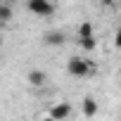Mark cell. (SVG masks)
<instances>
[{
    "label": "cell",
    "mask_w": 121,
    "mask_h": 121,
    "mask_svg": "<svg viewBox=\"0 0 121 121\" xmlns=\"http://www.w3.org/2000/svg\"><path fill=\"white\" fill-rule=\"evenodd\" d=\"M67 71L74 78H88V76L95 74V64L86 55H74V57H69V62H67Z\"/></svg>",
    "instance_id": "obj_1"
},
{
    "label": "cell",
    "mask_w": 121,
    "mask_h": 121,
    "mask_svg": "<svg viewBox=\"0 0 121 121\" xmlns=\"http://www.w3.org/2000/svg\"><path fill=\"white\" fill-rule=\"evenodd\" d=\"M26 10L36 17H50L55 12V3L52 0H26Z\"/></svg>",
    "instance_id": "obj_2"
},
{
    "label": "cell",
    "mask_w": 121,
    "mask_h": 121,
    "mask_svg": "<svg viewBox=\"0 0 121 121\" xmlns=\"http://www.w3.org/2000/svg\"><path fill=\"white\" fill-rule=\"evenodd\" d=\"M48 114H50L55 121H67V119L71 116V104H69V102H64V100L52 102V104H50V109H48Z\"/></svg>",
    "instance_id": "obj_3"
},
{
    "label": "cell",
    "mask_w": 121,
    "mask_h": 121,
    "mask_svg": "<svg viewBox=\"0 0 121 121\" xmlns=\"http://www.w3.org/2000/svg\"><path fill=\"white\" fill-rule=\"evenodd\" d=\"M26 81H29L31 88H45V83H48V74H45L43 69H31V71L26 74Z\"/></svg>",
    "instance_id": "obj_4"
},
{
    "label": "cell",
    "mask_w": 121,
    "mask_h": 121,
    "mask_svg": "<svg viewBox=\"0 0 121 121\" xmlns=\"http://www.w3.org/2000/svg\"><path fill=\"white\" fill-rule=\"evenodd\" d=\"M97 109H100V104H97V100H95V97L86 95V97L81 100V114H83L86 119H93V116L97 114Z\"/></svg>",
    "instance_id": "obj_5"
},
{
    "label": "cell",
    "mask_w": 121,
    "mask_h": 121,
    "mask_svg": "<svg viewBox=\"0 0 121 121\" xmlns=\"http://www.w3.org/2000/svg\"><path fill=\"white\" fill-rule=\"evenodd\" d=\"M43 40H45L48 45L57 48V45H64V40H67V38H64V33H62V31H48Z\"/></svg>",
    "instance_id": "obj_6"
},
{
    "label": "cell",
    "mask_w": 121,
    "mask_h": 121,
    "mask_svg": "<svg viewBox=\"0 0 121 121\" xmlns=\"http://www.w3.org/2000/svg\"><path fill=\"white\" fill-rule=\"evenodd\" d=\"M76 36H78V40H81V38H93V36H95L93 24H90V22H81V24L76 26Z\"/></svg>",
    "instance_id": "obj_7"
},
{
    "label": "cell",
    "mask_w": 121,
    "mask_h": 121,
    "mask_svg": "<svg viewBox=\"0 0 121 121\" xmlns=\"http://www.w3.org/2000/svg\"><path fill=\"white\" fill-rule=\"evenodd\" d=\"M12 17H14V12H12V5H10V3H0V24H7V22H12Z\"/></svg>",
    "instance_id": "obj_8"
},
{
    "label": "cell",
    "mask_w": 121,
    "mask_h": 121,
    "mask_svg": "<svg viewBox=\"0 0 121 121\" xmlns=\"http://www.w3.org/2000/svg\"><path fill=\"white\" fill-rule=\"evenodd\" d=\"M78 45H81V50H83V52H93V50L97 48V40H95V36H93V38H81V40H78Z\"/></svg>",
    "instance_id": "obj_9"
},
{
    "label": "cell",
    "mask_w": 121,
    "mask_h": 121,
    "mask_svg": "<svg viewBox=\"0 0 121 121\" xmlns=\"http://www.w3.org/2000/svg\"><path fill=\"white\" fill-rule=\"evenodd\" d=\"M114 48L116 50H121V26L116 29V33H114Z\"/></svg>",
    "instance_id": "obj_10"
},
{
    "label": "cell",
    "mask_w": 121,
    "mask_h": 121,
    "mask_svg": "<svg viewBox=\"0 0 121 121\" xmlns=\"http://www.w3.org/2000/svg\"><path fill=\"white\" fill-rule=\"evenodd\" d=\"M36 121H55V119H52V116H50V114H48V112H45V114H40V116H38V119H36Z\"/></svg>",
    "instance_id": "obj_11"
},
{
    "label": "cell",
    "mask_w": 121,
    "mask_h": 121,
    "mask_svg": "<svg viewBox=\"0 0 121 121\" xmlns=\"http://www.w3.org/2000/svg\"><path fill=\"white\" fill-rule=\"evenodd\" d=\"M100 5H104V7H112V5H114V0H100Z\"/></svg>",
    "instance_id": "obj_12"
},
{
    "label": "cell",
    "mask_w": 121,
    "mask_h": 121,
    "mask_svg": "<svg viewBox=\"0 0 121 121\" xmlns=\"http://www.w3.org/2000/svg\"><path fill=\"white\" fill-rule=\"evenodd\" d=\"M0 48H3V36H0Z\"/></svg>",
    "instance_id": "obj_13"
},
{
    "label": "cell",
    "mask_w": 121,
    "mask_h": 121,
    "mask_svg": "<svg viewBox=\"0 0 121 121\" xmlns=\"http://www.w3.org/2000/svg\"><path fill=\"white\" fill-rule=\"evenodd\" d=\"M3 3H12V0H3Z\"/></svg>",
    "instance_id": "obj_14"
}]
</instances>
